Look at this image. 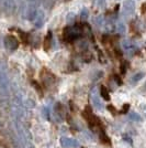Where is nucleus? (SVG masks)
Masks as SVG:
<instances>
[{
    "label": "nucleus",
    "mask_w": 146,
    "mask_h": 148,
    "mask_svg": "<svg viewBox=\"0 0 146 148\" xmlns=\"http://www.w3.org/2000/svg\"><path fill=\"white\" fill-rule=\"evenodd\" d=\"M55 1L56 0H44V6L46 7V8H49V7H52L54 5Z\"/></svg>",
    "instance_id": "nucleus-14"
},
{
    "label": "nucleus",
    "mask_w": 146,
    "mask_h": 148,
    "mask_svg": "<svg viewBox=\"0 0 146 148\" xmlns=\"http://www.w3.org/2000/svg\"><path fill=\"white\" fill-rule=\"evenodd\" d=\"M126 70H128V63L126 62H123V64L121 65V72L124 74L126 72Z\"/></svg>",
    "instance_id": "nucleus-15"
},
{
    "label": "nucleus",
    "mask_w": 146,
    "mask_h": 148,
    "mask_svg": "<svg viewBox=\"0 0 146 148\" xmlns=\"http://www.w3.org/2000/svg\"><path fill=\"white\" fill-rule=\"evenodd\" d=\"M122 45H123V49L125 50L128 53H130V54H133L134 52L136 51L135 44H133L131 41H128V40H124V41L122 42Z\"/></svg>",
    "instance_id": "nucleus-3"
},
{
    "label": "nucleus",
    "mask_w": 146,
    "mask_h": 148,
    "mask_svg": "<svg viewBox=\"0 0 146 148\" xmlns=\"http://www.w3.org/2000/svg\"><path fill=\"white\" fill-rule=\"evenodd\" d=\"M100 94H101V96L103 97L105 101H109L110 99V94H109V91H108V88L105 86H101L100 87Z\"/></svg>",
    "instance_id": "nucleus-9"
},
{
    "label": "nucleus",
    "mask_w": 146,
    "mask_h": 148,
    "mask_svg": "<svg viewBox=\"0 0 146 148\" xmlns=\"http://www.w3.org/2000/svg\"><path fill=\"white\" fill-rule=\"evenodd\" d=\"M144 87H145V88H146V84H145V86H144Z\"/></svg>",
    "instance_id": "nucleus-21"
},
{
    "label": "nucleus",
    "mask_w": 146,
    "mask_h": 148,
    "mask_svg": "<svg viewBox=\"0 0 146 148\" xmlns=\"http://www.w3.org/2000/svg\"><path fill=\"white\" fill-rule=\"evenodd\" d=\"M128 116H130V118H131L132 121H134V122H141V121H142V117H141L139 114L134 113V112L130 113V114H128Z\"/></svg>",
    "instance_id": "nucleus-11"
},
{
    "label": "nucleus",
    "mask_w": 146,
    "mask_h": 148,
    "mask_svg": "<svg viewBox=\"0 0 146 148\" xmlns=\"http://www.w3.org/2000/svg\"><path fill=\"white\" fill-rule=\"evenodd\" d=\"M6 43L7 45L10 48L11 50H14L18 48V41H17V39L14 37H11V36H9V37H7L6 39Z\"/></svg>",
    "instance_id": "nucleus-4"
},
{
    "label": "nucleus",
    "mask_w": 146,
    "mask_h": 148,
    "mask_svg": "<svg viewBox=\"0 0 146 148\" xmlns=\"http://www.w3.org/2000/svg\"><path fill=\"white\" fill-rule=\"evenodd\" d=\"M135 11V3L133 0H125L123 5V14L125 16H131Z\"/></svg>",
    "instance_id": "nucleus-2"
},
{
    "label": "nucleus",
    "mask_w": 146,
    "mask_h": 148,
    "mask_svg": "<svg viewBox=\"0 0 146 148\" xmlns=\"http://www.w3.org/2000/svg\"><path fill=\"white\" fill-rule=\"evenodd\" d=\"M51 39H52V32L49 31V33H47V36H46V38H45V40H44V50L45 51H47L49 45H51Z\"/></svg>",
    "instance_id": "nucleus-10"
},
{
    "label": "nucleus",
    "mask_w": 146,
    "mask_h": 148,
    "mask_svg": "<svg viewBox=\"0 0 146 148\" xmlns=\"http://www.w3.org/2000/svg\"><path fill=\"white\" fill-rule=\"evenodd\" d=\"M91 99H92V103H93V106L98 108V110H101L102 108V102H101V99L99 97V95H98L97 93H93L91 96Z\"/></svg>",
    "instance_id": "nucleus-6"
},
{
    "label": "nucleus",
    "mask_w": 146,
    "mask_h": 148,
    "mask_svg": "<svg viewBox=\"0 0 146 148\" xmlns=\"http://www.w3.org/2000/svg\"><path fill=\"white\" fill-rule=\"evenodd\" d=\"M88 16H89V11L87 10V9H82L81 10V12H80V18L81 19H87L88 18Z\"/></svg>",
    "instance_id": "nucleus-13"
},
{
    "label": "nucleus",
    "mask_w": 146,
    "mask_h": 148,
    "mask_svg": "<svg viewBox=\"0 0 146 148\" xmlns=\"http://www.w3.org/2000/svg\"><path fill=\"white\" fill-rule=\"evenodd\" d=\"M64 36L66 38L67 41H75L77 39H79L81 36L79 28H66L64 31Z\"/></svg>",
    "instance_id": "nucleus-1"
},
{
    "label": "nucleus",
    "mask_w": 146,
    "mask_h": 148,
    "mask_svg": "<svg viewBox=\"0 0 146 148\" xmlns=\"http://www.w3.org/2000/svg\"><path fill=\"white\" fill-rule=\"evenodd\" d=\"M142 110H143V112L146 114V105H142Z\"/></svg>",
    "instance_id": "nucleus-20"
},
{
    "label": "nucleus",
    "mask_w": 146,
    "mask_h": 148,
    "mask_svg": "<svg viewBox=\"0 0 146 148\" xmlns=\"http://www.w3.org/2000/svg\"><path fill=\"white\" fill-rule=\"evenodd\" d=\"M123 106H124V107H123L122 112H123V113H126V112H128V106H130V105H128V104H124Z\"/></svg>",
    "instance_id": "nucleus-19"
},
{
    "label": "nucleus",
    "mask_w": 146,
    "mask_h": 148,
    "mask_svg": "<svg viewBox=\"0 0 146 148\" xmlns=\"http://www.w3.org/2000/svg\"><path fill=\"white\" fill-rule=\"evenodd\" d=\"M74 14H72V13H70V14H68V16H67V21H68V22H72V21H73L74 20Z\"/></svg>",
    "instance_id": "nucleus-18"
},
{
    "label": "nucleus",
    "mask_w": 146,
    "mask_h": 148,
    "mask_svg": "<svg viewBox=\"0 0 146 148\" xmlns=\"http://www.w3.org/2000/svg\"><path fill=\"white\" fill-rule=\"evenodd\" d=\"M31 5L32 6H37L39 7V3H40V0H30Z\"/></svg>",
    "instance_id": "nucleus-17"
},
{
    "label": "nucleus",
    "mask_w": 146,
    "mask_h": 148,
    "mask_svg": "<svg viewBox=\"0 0 146 148\" xmlns=\"http://www.w3.org/2000/svg\"><path fill=\"white\" fill-rule=\"evenodd\" d=\"M43 23H44V12L43 11H39L35 19H34V25H35L36 28H41Z\"/></svg>",
    "instance_id": "nucleus-5"
},
{
    "label": "nucleus",
    "mask_w": 146,
    "mask_h": 148,
    "mask_svg": "<svg viewBox=\"0 0 146 148\" xmlns=\"http://www.w3.org/2000/svg\"><path fill=\"white\" fill-rule=\"evenodd\" d=\"M62 144L65 147H75V146H77V143L73 140V139H70V138H62Z\"/></svg>",
    "instance_id": "nucleus-7"
},
{
    "label": "nucleus",
    "mask_w": 146,
    "mask_h": 148,
    "mask_svg": "<svg viewBox=\"0 0 146 148\" xmlns=\"http://www.w3.org/2000/svg\"><path fill=\"white\" fill-rule=\"evenodd\" d=\"M118 31H119L121 34L125 33V31H126V27H125V25H124L123 22H119V25H118Z\"/></svg>",
    "instance_id": "nucleus-12"
},
{
    "label": "nucleus",
    "mask_w": 146,
    "mask_h": 148,
    "mask_svg": "<svg viewBox=\"0 0 146 148\" xmlns=\"http://www.w3.org/2000/svg\"><path fill=\"white\" fill-rule=\"evenodd\" d=\"M145 76V74L143 73V72H139V73H136V74H134L133 76L131 77V84L132 85H134V84H136L139 81H141L143 77Z\"/></svg>",
    "instance_id": "nucleus-8"
},
{
    "label": "nucleus",
    "mask_w": 146,
    "mask_h": 148,
    "mask_svg": "<svg viewBox=\"0 0 146 148\" xmlns=\"http://www.w3.org/2000/svg\"><path fill=\"white\" fill-rule=\"evenodd\" d=\"M114 80H116V82L119 84V85H121V84H122V80H121V77H120L119 75H116V74L114 75Z\"/></svg>",
    "instance_id": "nucleus-16"
}]
</instances>
